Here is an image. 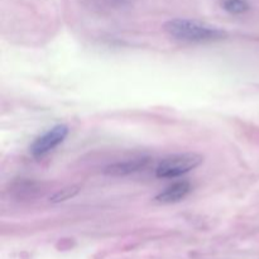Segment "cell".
<instances>
[{
  "label": "cell",
  "instance_id": "cell-1",
  "mask_svg": "<svg viewBox=\"0 0 259 259\" xmlns=\"http://www.w3.org/2000/svg\"><path fill=\"white\" fill-rule=\"evenodd\" d=\"M163 28L171 37L186 42H211L228 37V32L223 28L200 20L185 19V18L168 20Z\"/></svg>",
  "mask_w": 259,
  "mask_h": 259
},
{
  "label": "cell",
  "instance_id": "cell-2",
  "mask_svg": "<svg viewBox=\"0 0 259 259\" xmlns=\"http://www.w3.org/2000/svg\"><path fill=\"white\" fill-rule=\"evenodd\" d=\"M204 161L197 153H179L166 157L156 168V176L159 179H175L192 171Z\"/></svg>",
  "mask_w": 259,
  "mask_h": 259
},
{
  "label": "cell",
  "instance_id": "cell-3",
  "mask_svg": "<svg viewBox=\"0 0 259 259\" xmlns=\"http://www.w3.org/2000/svg\"><path fill=\"white\" fill-rule=\"evenodd\" d=\"M68 134V126L65 124H58L55 125L52 129L46 132L40 137H38L30 146L29 152L34 158H40L46 156L48 152L52 151L57 146H60L66 139Z\"/></svg>",
  "mask_w": 259,
  "mask_h": 259
},
{
  "label": "cell",
  "instance_id": "cell-4",
  "mask_svg": "<svg viewBox=\"0 0 259 259\" xmlns=\"http://www.w3.org/2000/svg\"><path fill=\"white\" fill-rule=\"evenodd\" d=\"M149 161H151V158H148V157H139V158L116 162V163L106 166L104 168V174L109 175V176H126V175L144 169L148 166Z\"/></svg>",
  "mask_w": 259,
  "mask_h": 259
},
{
  "label": "cell",
  "instance_id": "cell-5",
  "mask_svg": "<svg viewBox=\"0 0 259 259\" xmlns=\"http://www.w3.org/2000/svg\"><path fill=\"white\" fill-rule=\"evenodd\" d=\"M190 191H191V185L189 182L179 181L169 185L163 191L159 192L154 200L161 204H174V202H179L185 199Z\"/></svg>",
  "mask_w": 259,
  "mask_h": 259
},
{
  "label": "cell",
  "instance_id": "cell-6",
  "mask_svg": "<svg viewBox=\"0 0 259 259\" xmlns=\"http://www.w3.org/2000/svg\"><path fill=\"white\" fill-rule=\"evenodd\" d=\"M220 5L230 14H244L249 10L247 0H220Z\"/></svg>",
  "mask_w": 259,
  "mask_h": 259
},
{
  "label": "cell",
  "instance_id": "cell-7",
  "mask_svg": "<svg viewBox=\"0 0 259 259\" xmlns=\"http://www.w3.org/2000/svg\"><path fill=\"white\" fill-rule=\"evenodd\" d=\"M80 191H81V186H78V185H71V186L63 187L62 190L56 192L55 195L51 196L50 200L51 202H53V204H58V202H63L66 201V200L72 199V197H75Z\"/></svg>",
  "mask_w": 259,
  "mask_h": 259
}]
</instances>
